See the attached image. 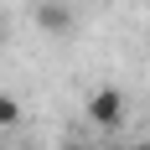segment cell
Here are the masks:
<instances>
[{"label": "cell", "mask_w": 150, "mask_h": 150, "mask_svg": "<svg viewBox=\"0 0 150 150\" xmlns=\"http://www.w3.org/2000/svg\"><path fill=\"white\" fill-rule=\"evenodd\" d=\"M124 109H129V98H124V88H114V83H98V88L83 98V114H88L93 129H119Z\"/></svg>", "instance_id": "obj_1"}, {"label": "cell", "mask_w": 150, "mask_h": 150, "mask_svg": "<svg viewBox=\"0 0 150 150\" xmlns=\"http://www.w3.org/2000/svg\"><path fill=\"white\" fill-rule=\"evenodd\" d=\"M31 21H36V31H47V36H67V31L78 26V11L67 0H36Z\"/></svg>", "instance_id": "obj_2"}, {"label": "cell", "mask_w": 150, "mask_h": 150, "mask_svg": "<svg viewBox=\"0 0 150 150\" xmlns=\"http://www.w3.org/2000/svg\"><path fill=\"white\" fill-rule=\"evenodd\" d=\"M21 119H26V109H21V98H16V93H0V129H16Z\"/></svg>", "instance_id": "obj_3"}, {"label": "cell", "mask_w": 150, "mask_h": 150, "mask_svg": "<svg viewBox=\"0 0 150 150\" xmlns=\"http://www.w3.org/2000/svg\"><path fill=\"white\" fill-rule=\"evenodd\" d=\"M62 150H104V145H93V140H62Z\"/></svg>", "instance_id": "obj_4"}, {"label": "cell", "mask_w": 150, "mask_h": 150, "mask_svg": "<svg viewBox=\"0 0 150 150\" xmlns=\"http://www.w3.org/2000/svg\"><path fill=\"white\" fill-rule=\"evenodd\" d=\"M124 150H150V140H135V145H124Z\"/></svg>", "instance_id": "obj_5"}, {"label": "cell", "mask_w": 150, "mask_h": 150, "mask_svg": "<svg viewBox=\"0 0 150 150\" xmlns=\"http://www.w3.org/2000/svg\"><path fill=\"white\" fill-rule=\"evenodd\" d=\"M145 5H150V0H145Z\"/></svg>", "instance_id": "obj_6"}]
</instances>
